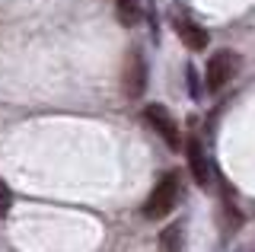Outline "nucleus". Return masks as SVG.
<instances>
[{"mask_svg": "<svg viewBox=\"0 0 255 252\" xmlns=\"http://www.w3.org/2000/svg\"><path fill=\"white\" fill-rule=\"evenodd\" d=\"M115 16H118V22H122V26L134 29V26L140 22V16H143L140 0H115Z\"/></svg>", "mask_w": 255, "mask_h": 252, "instance_id": "7", "label": "nucleus"}, {"mask_svg": "<svg viewBox=\"0 0 255 252\" xmlns=\"http://www.w3.org/2000/svg\"><path fill=\"white\" fill-rule=\"evenodd\" d=\"M159 249L163 252H182V227L175 224L169 230L163 233V240H159Z\"/></svg>", "mask_w": 255, "mask_h": 252, "instance_id": "8", "label": "nucleus"}, {"mask_svg": "<svg viewBox=\"0 0 255 252\" xmlns=\"http://www.w3.org/2000/svg\"><path fill=\"white\" fill-rule=\"evenodd\" d=\"M143 118L153 125V131L172 147V150H179V147H182L179 125H175V118L169 115V109H163V106H147V109H143Z\"/></svg>", "mask_w": 255, "mask_h": 252, "instance_id": "4", "label": "nucleus"}, {"mask_svg": "<svg viewBox=\"0 0 255 252\" xmlns=\"http://www.w3.org/2000/svg\"><path fill=\"white\" fill-rule=\"evenodd\" d=\"M175 201H179V176H175V172H166L153 185V192L147 195V201H143L140 211H143L147 220H163V217H169Z\"/></svg>", "mask_w": 255, "mask_h": 252, "instance_id": "1", "label": "nucleus"}, {"mask_svg": "<svg viewBox=\"0 0 255 252\" xmlns=\"http://www.w3.org/2000/svg\"><path fill=\"white\" fill-rule=\"evenodd\" d=\"M188 169H191V176H195V182L201 188H207V182H211V166H207V153H204V147H201L198 137L188 140Z\"/></svg>", "mask_w": 255, "mask_h": 252, "instance_id": "6", "label": "nucleus"}, {"mask_svg": "<svg viewBox=\"0 0 255 252\" xmlns=\"http://www.w3.org/2000/svg\"><path fill=\"white\" fill-rule=\"evenodd\" d=\"M10 211V192H6V185L0 182V214H6Z\"/></svg>", "mask_w": 255, "mask_h": 252, "instance_id": "9", "label": "nucleus"}, {"mask_svg": "<svg viewBox=\"0 0 255 252\" xmlns=\"http://www.w3.org/2000/svg\"><path fill=\"white\" fill-rule=\"evenodd\" d=\"M175 32H179L182 45H185V48H191V51H204V48H207V42H211L207 29H204V26H198V22H191V19H185V16L175 19Z\"/></svg>", "mask_w": 255, "mask_h": 252, "instance_id": "5", "label": "nucleus"}, {"mask_svg": "<svg viewBox=\"0 0 255 252\" xmlns=\"http://www.w3.org/2000/svg\"><path fill=\"white\" fill-rule=\"evenodd\" d=\"M188 90H191V96H198V77H195V67H188Z\"/></svg>", "mask_w": 255, "mask_h": 252, "instance_id": "10", "label": "nucleus"}, {"mask_svg": "<svg viewBox=\"0 0 255 252\" xmlns=\"http://www.w3.org/2000/svg\"><path fill=\"white\" fill-rule=\"evenodd\" d=\"M239 67H243V58H239L236 51H217L207 61V90L220 93L223 86L239 74Z\"/></svg>", "mask_w": 255, "mask_h": 252, "instance_id": "2", "label": "nucleus"}, {"mask_svg": "<svg viewBox=\"0 0 255 252\" xmlns=\"http://www.w3.org/2000/svg\"><path fill=\"white\" fill-rule=\"evenodd\" d=\"M122 90L128 99H140L147 90V61L137 48H131L125 54V67H122Z\"/></svg>", "mask_w": 255, "mask_h": 252, "instance_id": "3", "label": "nucleus"}]
</instances>
